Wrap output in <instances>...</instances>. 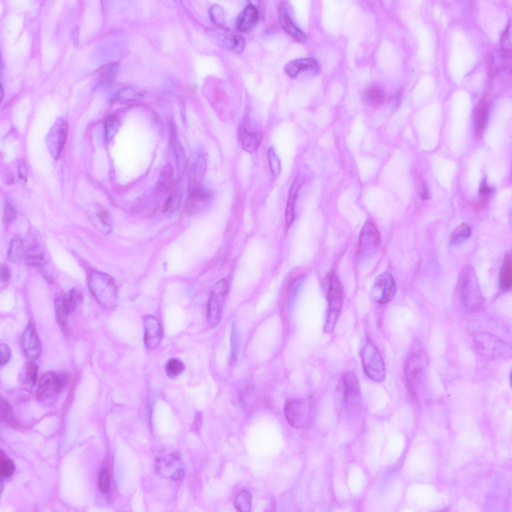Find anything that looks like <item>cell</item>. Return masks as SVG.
Here are the masks:
<instances>
[{
    "label": "cell",
    "instance_id": "obj_1",
    "mask_svg": "<svg viewBox=\"0 0 512 512\" xmlns=\"http://www.w3.org/2000/svg\"><path fill=\"white\" fill-rule=\"evenodd\" d=\"M89 286L97 300L102 306L110 307L117 300V292L112 278L107 274L94 271L89 276Z\"/></svg>",
    "mask_w": 512,
    "mask_h": 512
},
{
    "label": "cell",
    "instance_id": "obj_2",
    "mask_svg": "<svg viewBox=\"0 0 512 512\" xmlns=\"http://www.w3.org/2000/svg\"><path fill=\"white\" fill-rule=\"evenodd\" d=\"M344 292L342 284L335 274H331L328 292V308L324 326L328 334L332 332L334 328L342 308Z\"/></svg>",
    "mask_w": 512,
    "mask_h": 512
},
{
    "label": "cell",
    "instance_id": "obj_3",
    "mask_svg": "<svg viewBox=\"0 0 512 512\" xmlns=\"http://www.w3.org/2000/svg\"><path fill=\"white\" fill-rule=\"evenodd\" d=\"M360 356L363 368L368 376L376 382H383L386 375L384 361L372 342H366L361 350Z\"/></svg>",
    "mask_w": 512,
    "mask_h": 512
},
{
    "label": "cell",
    "instance_id": "obj_4",
    "mask_svg": "<svg viewBox=\"0 0 512 512\" xmlns=\"http://www.w3.org/2000/svg\"><path fill=\"white\" fill-rule=\"evenodd\" d=\"M68 381L64 374L49 372L40 378L36 392L37 398L42 402L50 404L58 397Z\"/></svg>",
    "mask_w": 512,
    "mask_h": 512
},
{
    "label": "cell",
    "instance_id": "obj_5",
    "mask_svg": "<svg viewBox=\"0 0 512 512\" xmlns=\"http://www.w3.org/2000/svg\"><path fill=\"white\" fill-rule=\"evenodd\" d=\"M82 300V295L76 288H73L68 294L56 298V319L64 333H67L68 316L75 311Z\"/></svg>",
    "mask_w": 512,
    "mask_h": 512
},
{
    "label": "cell",
    "instance_id": "obj_6",
    "mask_svg": "<svg viewBox=\"0 0 512 512\" xmlns=\"http://www.w3.org/2000/svg\"><path fill=\"white\" fill-rule=\"evenodd\" d=\"M228 284L226 278L220 280L214 286L208 304L207 318L211 326H216L220 321Z\"/></svg>",
    "mask_w": 512,
    "mask_h": 512
},
{
    "label": "cell",
    "instance_id": "obj_7",
    "mask_svg": "<svg viewBox=\"0 0 512 512\" xmlns=\"http://www.w3.org/2000/svg\"><path fill=\"white\" fill-rule=\"evenodd\" d=\"M474 339L476 349L484 356L501 358L510 353L508 345L491 334L480 332L476 335Z\"/></svg>",
    "mask_w": 512,
    "mask_h": 512
},
{
    "label": "cell",
    "instance_id": "obj_8",
    "mask_svg": "<svg viewBox=\"0 0 512 512\" xmlns=\"http://www.w3.org/2000/svg\"><path fill=\"white\" fill-rule=\"evenodd\" d=\"M380 233L376 226L371 222L363 226L359 236L358 256L364 258L374 254L380 244Z\"/></svg>",
    "mask_w": 512,
    "mask_h": 512
},
{
    "label": "cell",
    "instance_id": "obj_9",
    "mask_svg": "<svg viewBox=\"0 0 512 512\" xmlns=\"http://www.w3.org/2000/svg\"><path fill=\"white\" fill-rule=\"evenodd\" d=\"M396 286L393 278L390 274L382 273L376 278L372 284L370 296L380 304L390 300L395 296Z\"/></svg>",
    "mask_w": 512,
    "mask_h": 512
},
{
    "label": "cell",
    "instance_id": "obj_10",
    "mask_svg": "<svg viewBox=\"0 0 512 512\" xmlns=\"http://www.w3.org/2000/svg\"><path fill=\"white\" fill-rule=\"evenodd\" d=\"M238 138L243 149L252 153L258 148L262 138V132L252 126L248 116H245L240 122L238 129Z\"/></svg>",
    "mask_w": 512,
    "mask_h": 512
},
{
    "label": "cell",
    "instance_id": "obj_11",
    "mask_svg": "<svg viewBox=\"0 0 512 512\" xmlns=\"http://www.w3.org/2000/svg\"><path fill=\"white\" fill-rule=\"evenodd\" d=\"M278 18L280 25L286 32L296 41L304 43L306 36L295 23L292 6L288 1H282L278 6Z\"/></svg>",
    "mask_w": 512,
    "mask_h": 512
},
{
    "label": "cell",
    "instance_id": "obj_12",
    "mask_svg": "<svg viewBox=\"0 0 512 512\" xmlns=\"http://www.w3.org/2000/svg\"><path fill=\"white\" fill-rule=\"evenodd\" d=\"M20 343L24 354L29 362L36 361L42 353V344L34 324L30 322L20 337Z\"/></svg>",
    "mask_w": 512,
    "mask_h": 512
},
{
    "label": "cell",
    "instance_id": "obj_13",
    "mask_svg": "<svg viewBox=\"0 0 512 512\" xmlns=\"http://www.w3.org/2000/svg\"><path fill=\"white\" fill-rule=\"evenodd\" d=\"M462 280V296L465 306L471 310L480 308L482 300L473 273L470 270L466 272Z\"/></svg>",
    "mask_w": 512,
    "mask_h": 512
},
{
    "label": "cell",
    "instance_id": "obj_14",
    "mask_svg": "<svg viewBox=\"0 0 512 512\" xmlns=\"http://www.w3.org/2000/svg\"><path fill=\"white\" fill-rule=\"evenodd\" d=\"M144 342L146 346L150 350L156 348L162 338V329L156 318L148 315L144 318Z\"/></svg>",
    "mask_w": 512,
    "mask_h": 512
},
{
    "label": "cell",
    "instance_id": "obj_15",
    "mask_svg": "<svg viewBox=\"0 0 512 512\" xmlns=\"http://www.w3.org/2000/svg\"><path fill=\"white\" fill-rule=\"evenodd\" d=\"M284 70L288 77L294 78L304 72L316 75L319 71V67L314 59L304 58L290 60L285 66Z\"/></svg>",
    "mask_w": 512,
    "mask_h": 512
},
{
    "label": "cell",
    "instance_id": "obj_16",
    "mask_svg": "<svg viewBox=\"0 0 512 512\" xmlns=\"http://www.w3.org/2000/svg\"><path fill=\"white\" fill-rule=\"evenodd\" d=\"M68 134V126L64 121L60 120L52 128L50 141L52 154L57 158L60 155Z\"/></svg>",
    "mask_w": 512,
    "mask_h": 512
},
{
    "label": "cell",
    "instance_id": "obj_17",
    "mask_svg": "<svg viewBox=\"0 0 512 512\" xmlns=\"http://www.w3.org/2000/svg\"><path fill=\"white\" fill-rule=\"evenodd\" d=\"M258 18L257 8L254 4H249L238 16L236 20V28L241 32H248L257 24Z\"/></svg>",
    "mask_w": 512,
    "mask_h": 512
},
{
    "label": "cell",
    "instance_id": "obj_18",
    "mask_svg": "<svg viewBox=\"0 0 512 512\" xmlns=\"http://www.w3.org/2000/svg\"><path fill=\"white\" fill-rule=\"evenodd\" d=\"M422 360L417 354H414L408 360L405 368V376L410 394L416 396V382L421 370Z\"/></svg>",
    "mask_w": 512,
    "mask_h": 512
},
{
    "label": "cell",
    "instance_id": "obj_19",
    "mask_svg": "<svg viewBox=\"0 0 512 512\" xmlns=\"http://www.w3.org/2000/svg\"><path fill=\"white\" fill-rule=\"evenodd\" d=\"M341 388L346 402L360 396V382L356 376L352 372H348L343 375L341 380Z\"/></svg>",
    "mask_w": 512,
    "mask_h": 512
},
{
    "label": "cell",
    "instance_id": "obj_20",
    "mask_svg": "<svg viewBox=\"0 0 512 512\" xmlns=\"http://www.w3.org/2000/svg\"><path fill=\"white\" fill-rule=\"evenodd\" d=\"M303 408V402L299 399L290 400L286 404V418L289 423L296 428H300L304 424Z\"/></svg>",
    "mask_w": 512,
    "mask_h": 512
},
{
    "label": "cell",
    "instance_id": "obj_21",
    "mask_svg": "<svg viewBox=\"0 0 512 512\" xmlns=\"http://www.w3.org/2000/svg\"><path fill=\"white\" fill-rule=\"evenodd\" d=\"M26 262L33 266H42L48 262V257L38 242L36 240L28 248Z\"/></svg>",
    "mask_w": 512,
    "mask_h": 512
},
{
    "label": "cell",
    "instance_id": "obj_22",
    "mask_svg": "<svg viewBox=\"0 0 512 512\" xmlns=\"http://www.w3.org/2000/svg\"><path fill=\"white\" fill-rule=\"evenodd\" d=\"M38 366L34 362H28L24 366L20 376L21 388L30 392L34 388L38 378Z\"/></svg>",
    "mask_w": 512,
    "mask_h": 512
},
{
    "label": "cell",
    "instance_id": "obj_23",
    "mask_svg": "<svg viewBox=\"0 0 512 512\" xmlns=\"http://www.w3.org/2000/svg\"><path fill=\"white\" fill-rule=\"evenodd\" d=\"M300 187V181L297 178L293 182L288 192L285 212L286 222L288 226H290L294 220L296 200Z\"/></svg>",
    "mask_w": 512,
    "mask_h": 512
},
{
    "label": "cell",
    "instance_id": "obj_24",
    "mask_svg": "<svg viewBox=\"0 0 512 512\" xmlns=\"http://www.w3.org/2000/svg\"><path fill=\"white\" fill-rule=\"evenodd\" d=\"M500 286L504 290L510 289L512 283V266L511 256L506 254L504 258L499 274Z\"/></svg>",
    "mask_w": 512,
    "mask_h": 512
},
{
    "label": "cell",
    "instance_id": "obj_25",
    "mask_svg": "<svg viewBox=\"0 0 512 512\" xmlns=\"http://www.w3.org/2000/svg\"><path fill=\"white\" fill-rule=\"evenodd\" d=\"M470 226L465 223L460 224L452 232L450 238V244L454 246H458L464 243L472 234Z\"/></svg>",
    "mask_w": 512,
    "mask_h": 512
},
{
    "label": "cell",
    "instance_id": "obj_26",
    "mask_svg": "<svg viewBox=\"0 0 512 512\" xmlns=\"http://www.w3.org/2000/svg\"><path fill=\"white\" fill-rule=\"evenodd\" d=\"M24 243L22 239L18 236L12 238L10 242L8 252V260L14 263L18 262L24 254Z\"/></svg>",
    "mask_w": 512,
    "mask_h": 512
},
{
    "label": "cell",
    "instance_id": "obj_27",
    "mask_svg": "<svg viewBox=\"0 0 512 512\" xmlns=\"http://www.w3.org/2000/svg\"><path fill=\"white\" fill-rule=\"evenodd\" d=\"M488 116V105L484 100L478 104L476 114V133L480 136L486 125Z\"/></svg>",
    "mask_w": 512,
    "mask_h": 512
},
{
    "label": "cell",
    "instance_id": "obj_28",
    "mask_svg": "<svg viewBox=\"0 0 512 512\" xmlns=\"http://www.w3.org/2000/svg\"><path fill=\"white\" fill-rule=\"evenodd\" d=\"M174 176L172 166L169 164H166L162 170L158 182L157 188L160 191H164L170 186Z\"/></svg>",
    "mask_w": 512,
    "mask_h": 512
},
{
    "label": "cell",
    "instance_id": "obj_29",
    "mask_svg": "<svg viewBox=\"0 0 512 512\" xmlns=\"http://www.w3.org/2000/svg\"><path fill=\"white\" fill-rule=\"evenodd\" d=\"M223 44L228 50L236 53H240L244 49L245 40L240 34H232L226 36L223 40Z\"/></svg>",
    "mask_w": 512,
    "mask_h": 512
},
{
    "label": "cell",
    "instance_id": "obj_30",
    "mask_svg": "<svg viewBox=\"0 0 512 512\" xmlns=\"http://www.w3.org/2000/svg\"><path fill=\"white\" fill-rule=\"evenodd\" d=\"M184 365L180 360L172 358L166 363L165 371L170 378H175L180 374L184 370Z\"/></svg>",
    "mask_w": 512,
    "mask_h": 512
},
{
    "label": "cell",
    "instance_id": "obj_31",
    "mask_svg": "<svg viewBox=\"0 0 512 512\" xmlns=\"http://www.w3.org/2000/svg\"><path fill=\"white\" fill-rule=\"evenodd\" d=\"M252 500V496L248 492L242 491L236 498V508L241 512H249L251 507Z\"/></svg>",
    "mask_w": 512,
    "mask_h": 512
},
{
    "label": "cell",
    "instance_id": "obj_32",
    "mask_svg": "<svg viewBox=\"0 0 512 512\" xmlns=\"http://www.w3.org/2000/svg\"><path fill=\"white\" fill-rule=\"evenodd\" d=\"M267 156L271 173L274 176L276 177L280 173L281 166L280 160L274 148H268Z\"/></svg>",
    "mask_w": 512,
    "mask_h": 512
},
{
    "label": "cell",
    "instance_id": "obj_33",
    "mask_svg": "<svg viewBox=\"0 0 512 512\" xmlns=\"http://www.w3.org/2000/svg\"><path fill=\"white\" fill-rule=\"evenodd\" d=\"M120 126L118 117L114 114L108 117L105 122L106 136L108 140H111L116 133Z\"/></svg>",
    "mask_w": 512,
    "mask_h": 512
},
{
    "label": "cell",
    "instance_id": "obj_34",
    "mask_svg": "<svg viewBox=\"0 0 512 512\" xmlns=\"http://www.w3.org/2000/svg\"><path fill=\"white\" fill-rule=\"evenodd\" d=\"M365 100L373 105L380 104L384 99V94L379 88L372 87L368 89L364 94Z\"/></svg>",
    "mask_w": 512,
    "mask_h": 512
},
{
    "label": "cell",
    "instance_id": "obj_35",
    "mask_svg": "<svg viewBox=\"0 0 512 512\" xmlns=\"http://www.w3.org/2000/svg\"><path fill=\"white\" fill-rule=\"evenodd\" d=\"M181 194L178 191H175L170 195L164 206L165 212L171 213L176 210L180 206Z\"/></svg>",
    "mask_w": 512,
    "mask_h": 512
},
{
    "label": "cell",
    "instance_id": "obj_36",
    "mask_svg": "<svg viewBox=\"0 0 512 512\" xmlns=\"http://www.w3.org/2000/svg\"><path fill=\"white\" fill-rule=\"evenodd\" d=\"M211 20L216 24L222 26L224 23V16L222 8L218 5H214L210 10Z\"/></svg>",
    "mask_w": 512,
    "mask_h": 512
},
{
    "label": "cell",
    "instance_id": "obj_37",
    "mask_svg": "<svg viewBox=\"0 0 512 512\" xmlns=\"http://www.w3.org/2000/svg\"><path fill=\"white\" fill-rule=\"evenodd\" d=\"M98 486L100 490L104 492H108L110 488V478L107 470H101L98 476Z\"/></svg>",
    "mask_w": 512,
    "mask_h": 512
},
{
    "label": "cell",
    "instance_id": "obj_38",
    "mask_svg": "<svg viewBox=\"0 0 512 512\" xmlns=\"http://www.w3.org/2000/svg\"><path fill=\"white\" fill-rule=\"evenodd\" d=\"M0 414L2 418L8 422H12L13 416L12 410L9 404L2 398L0 400Z\"/></svg>",
    "mask_w": 512,
    "mask_h": 512
},
{
    "label": "cell",
    "instance_id": "obj_39",
    "mask_svg": "<svg viewBox=\"0 0 512 512\" xmlns=\"http://www.w3.org/2000/svg\"><path fill=\"white\" fill-rule=\"evenodd\" d=\"M16 212L14 206L10 202H6L4 207V220L7 224L14 222L16 218Z\"/></svg>",
    "mask_w": 512,
    "mask_h": 512
},
{
    "label": "cell",
    "instance_id": "obj_40",
    "mask_svg": "<svg viewBox=\"0 0 512 512\" xmlns=\"http://www.w3.org/2000/svg\"><path fill=\"white\" fill-rule=\"evenodd\" d=\"M0 473L4 478L11 476L14 470V464L9 460L0 459Z\"/></svg>",
    "mask_w": 512,
    "mask_h": 512
},
{
    "label": "cell",
    "instance_id": "obj_41",
    "mask_svg": "<svg viewBox=\"0 0 512 512\" xmlns=\"http://www.w3.org/2000/svg\"><path fill=\"white\" fill-rule=\"evenodd\" d=\"M239 340L237 330L233 326L231 334V355L232 358L235 359L238 354Z\"/></svg>",
    "mask_w": 512,
    "mask_h": 512
},
{
    "label": "cell",
    "instance_id": "obj_42",
    "mask_svg": "<svg viewBox=\"0 0 512 512\" xmlns=\"http://www.w3.org/2000/svg\"><path fill=\"white\" fill-rule=\"evenodd\" d=\"M173 146L176 157V158L177 166H180L184 160V153L180 144L176 140L175 136H173Z\"/></svg>",
    "mask_w": 512,
    "mask_h": 512
},
{
    "label": "cell",
    "instance_id": "obj_43",
    "mask_svg": "<svg viewBox=\"0 0 512 512\" xmlns=\"http://www.w3.org/2000/svg\"><path fill=\"white\" fill-rule=\"evenodd\" d=\"M11 356L10 349L6 344H1L0 347V364L3 366L10 360Z\"/></svg>",
    "mask_w": 512,
    "mask_h": 512
},
{
    "label": "cell",
    "instance_id": "obj_44",
    "mask_svg": "<svg viewBox=\"0 0 512 512\" xmlns=\"http://www.w3.org/2000/svg\"><path fill=\"white\" fill-rule=\"evenodd\" d=\"M97 216L100 223L106 226H110L112 224L111 216L109 212L103 208H100L97 212Z\"/></svg>",
    "mask_w": 512,
    "mask_h": 512
},
{
    "label": "cell",
    "instance_id": "obj_45",
    "mask_svg": "<svg viewBox=\"0 0 512 512\" xmlns=\"http://www.w3.org/2000/svg\"><path fill=\"white\" fill-rule=\"evenodd\" d=\"M0 280L2 282H7L10 277V270L8 267L5 264L0 266Z\"/></svg>",
    "mask_w": 512,
    "mask_h": 512
},
{
    "label": "cell",
    "instance_id": "obj_46",
    "mask_svg": "<svg viewBox=\"0 0 512 512\" xmlns=\"http://www.w3.org/2000/svg\"><path fill=\"white\" fill-rule=\"evenodd\" d=\"M18 170L19 176L22 178H26L28 172L24 160L23 159H19L18 161Z\"/></svg>",
    "mask_w": 512,
    "mask_h": 512
},
{
    "label": "cell",
    "instance_id": "obj_47",
    "mask_svg": "<svg viewBox=\"0 0 512 512\" xmlns=\"http://www.w3.org/2000/svg\"><path fill=\"white\" fill-rule=\"evenodd\" d=\"M492 189L487 186L486 180H484L480 188V193L484 196H486L492 192Z\"/></svg>",
    "mask_w": 512,
    "mask_h": 512
},
{
    "label": "cell",
    "instance_id": "obj_48",
    "mask_svg": "<svg viewBox=\"0 0 512 512\" xmlns=\"http://www.w3.org/2000/svg\"><path fill=\"white\" fill-rule=\"evenodd\" d=\"M183 472L182 470H178L172 476L174 480H178L182 475Z\"/></svg>",
    "mask_w": 512,
    "mask_h": 512
},
{
    "label": "cell",
    "instance_id": "obj_49",
    "mask_svg": "<svg viewBox=\"0 0 512 512\" xmlns=\"http://www.w3.org/2000/svg\"><path fill=\"white\" fill-rule=\"evenodd\" d=\"M422 200H428V192L426 190V188H424L423 190V192H422Z\"/></svg>",
    "mask_w": 512,
    "mask_h": 512
},
{
    "label": "cell",
    "instance_id": "obj_50",
    "mask_svg": "<svg viewBox=\"0 0 512 512\" xmlns=\"http://www.w3.org/2000/svg\"><path fill=\"white\" fill-rule=\"evenodd\" d=\"M0 89H1V91H0L1 92V96H1V98H2V96H3V94H3V90H2V85H1Z\"/></svg>",
    "mask_w": 512,
    "mask_h": 512
}]
</instances>
